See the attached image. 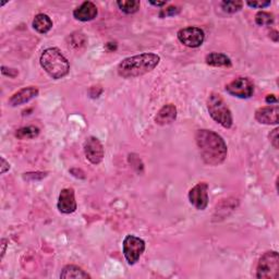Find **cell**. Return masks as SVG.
<instances>
[{
	"instance_id": "obj_9",
	"label": "cell",
	"mask_w": 279,
	"mask_h": 279,
	"mask_svg": "<svg viewBox=\"0 0 279 279\" xmlns=\"http://www.w3.org/2000/svg\"><path fill=\"white\" fill-rule=\"evenodd\" d=\"M189 201L196 209L204 210L208 205V185L200 182L189 192Z\"/></svg>"
},
{
	"instance_id": "obj_7",
	"label": "cell",
	"mask_w": 279,
	"mask_h": 279,
	"mask_svg": "<svg viewBox=\"0 0 279 279\" xmlns=\"http://www.w3.org/2000/svg\"><path fill=\"white\" fill-rule=\"evenodd\" d=\"M226 91L231 96L247 99L254 93V84L249 78H237L226 85Z\"/></svg>"
},
{
	"instance_id": "obj_4",
	"label": "cell",
	"mask_w": 279,
	"mask_h": 279,
	"mask_svg": "<svg viewBox=\"0 0 279 279\" xmlns=\"http://www.w3.org/2000/svg\"><path fill=\"white\" fill-rule=\"evenodd\" d=\"M207 110L217 124H219L224 128L229 129L233 127L234 119L233 115L227 104L219 94L212 93L207 98Z\"/></svg>"
},
{
	"instance_id": "obj_18",
	"label": "cell",
	"mask_w": 279,
	"mask_h": 279,
	"mask_svg": "<svg viewBox=\"0 0 279 279\" xmlns=\"http://www.w3.org/2000/svg\"><path fill=\"white\" fill-rule=\"evenodd\" d=\"M60 278L63 279H69V278H91L85 270H83L81 267L77 266V265H67L64 267L63 271L60 274Z\"/></svg>"
},
{
	"instance_id": "obj_24",
	"label": "cell",
	"mask_w": 279,
	"mask_h": 279,
	"mask_svg": "<svg viewBox=\"0 0 279 279\" xmlns=\"http://www.w3.org/2000/svg\"><path fill=\"white\" fill-rule=\"evenodd\" d=\"M180 12V8L179 7H169V8L167 9H162L159 13L160 18H166V17H173V16H176L178 15V13Z\"/></svg>"
},
{
	"instance_id": "obj_23",
	"label": "cell",
	"mask_w": 279,
	"mask_h": 279,
	"mask_svg": "<svg viewBox=\"0 0 279 279\" xmlns=\"http://www.w3.org/2000/svg\"><path fill=\"white\" fill-rule=\"evenodd\" d=\"M69 39H70V44L69 45H71L72 47H77V48H80V47H83L86 44L85 36L83 35L82 33H80V32L71 34Z\"/></svg>"
},
{
	"instance_id": "obj_26",
	"label": "cell",
	"mask_w": 279,
	"mask_h": 279,
	"mask_svg": "<svg viewBox=\"0 0 279 279\" xmlns=\"http://www.w3.org/2000/svg\"><path fill=\"white\" fill-rule=\"evenodd\" d=\"M278 128L274 129L273 131H271L268 135V138H269V141L271 143V145H273L276 149L278 148V142H279V137H278Z\"/></svg>"
},
{
	"instance_id": "obj_28",
	"label": "cell",
	"mask_w": 279,
	"mask_h": 279,
	"mask_svg": "<svg viewBox=\"0 0 279 279\" xmlns=\"http://www.w3.org/2000/svg\"><path fill=\"white\" fill-rule=\"evenodd\" d=\"M9 169H10V165H9V162L7 161L4 157H2V170H0V173H2V174H5L6 172H8Z\"/></svg>"
},
{
	"instance_id": "obj_29",
	"label": "cell",
	"mask_w": 279,
	"mask_h": 279,
	"mask_svg": "<svg viewBox=\"0 0 279 279\" xmlns=\"http://www.w3.org/2000/svg\"><path fill=\"white\" fill-rule=\"evenodd\" d=\"M265 100H266V103L267 104H276L277 103V97L275 96V95H267V96H266V99H265Z\"/></svg>"
},
{
	"instance_id": "obj_8",
	"label": "cell",
	"mask_w": 279,
	"mask_h": 279,
	"mask_svg": "<svg viewBox=\"0 0 279 279\" xmlns=\"http://www.w3.org/2000/svg\"><path fill=\"white\" fill-rule=\"evenodd\" d=\"M180 43L190 48H197L203 45L204 39H205V33L200 28L196 26H188V28L182 29L177 34Z\"/></svg>"
},
{
	"instance_id": "obj_25",
	"label": "cell",
	"mask_w": 279,
	"mask_h": 279,
	"mask_svg": "<svg viewBox=\"0 0 279 279\" xmlns=\"http://www.w3.org/2000/svg\"><path fill=\"white\" fill-rule=\"evenodd\" d=\"M247 5L249 7H251V8L264 9V8H266V7L270 6L271 3L270 2H265V0H260V2H257V0H255V2H247Z\"/></svg>"
},
{
	"instance_id": "obj_31",
	"label": "cell",
	"mask_w": 279,
	"mask_h": 279,
	"mask_svg": "<svg viewBox=\"0 0 279 279\" xmlns=\"http://www.w3.org/2000/svg\"><path fill=\"white\" fill-rule=\"evenodd\" d=\"M149 4L153 6H156V7H162V6L167 5V2H149Z\"/></svg>"
},
{
	"instance_id": "obj_14",
	"label": "cell",
	"mask_w": 279,
	"mask_h": 279,
	"mask_svg": "<svg viewBox=\"0 0 279 279\" xmlns=\"http://www.w3.org/2000/svg\"><path fill=\"white\" fill-rule=\"evenodd\" d=\"M98 15L97 7L91 2H85L73 11V17L79 21L87 22L92 21Z\"/></svg>"
},
{
	"instance_id": "obj_21",
	"label": "cell",
	"mask_w": 279,
	"mask_h": 279,
	"mask_svg": "<svg viewBox=\"0 0 279 279\" xmlns=\"http://www.w3.org/2000/svg\"><path fill=\"white\" fill-rule=\"evenodd\" d=\"M255 23L260 26H267L274 23V15L269 12L260 11L255 16Z\"/></svg>"
},
{
	"instance_id": "obj_6",
	"label": "cell",
	"mask_w": 279,
	"mask_h": 279,
	"mask_svg": "<svg viewBox=\"0 0 279 279\" xmlns=\"http://www.w3.org/2000/svg\"><path fill=\"white\" fill-rule=\"evenodd\" d=\"M122 251L129 265L137 263L145 251V241L134 235H128L122 242Z\"/></svg>"
},
{
	"instance_id": "obj_13",
	"label": "cell",
	"mask_w": 279,
	"mask_h": 279,
	"mask_svg": "<svg viewBox=\"0 0 279 279\" xmlns=\"http://www.w3.org/2000/svg\"><path fill=\"white\" fill-rule=\"evenodd\" d=\"M38 93V88L36 86L24 87L12 95L9 99V105L12 107H17L25 103H29L31 99L37 96Z\"/></svg>"
},
{
	"instance_id": "obj_30",
	"label": "cell",
	"mask_w": 279,
	"mask_h": 279,
	"mask_svg": "<svg viewBox=\"0 0 279 279\" xmlns=\"http://www.w3.org/2000/svg\"><path fill=\"white\" fill-rule=\"evenodd\" d=\"M7 242H8V240H6V239H3L2 240V246H3V251H2V258H4L5 256V253H6V248H7Z\"/></svg>"
},
{
	"instance_id": "obj_27",
	"label": "cell",
	"mask_w": 279,
	"mask_h": 279,
	"mask_svg": "<svg viewBox=\"0 0 279 279\" xmlns=\"http://www.w3.org/2000/svg\"><path fill=\"white\" fill-rule=\"evenodd\" d=\"M12 71H16V69H10V68H7V67H5V66L2 67V73L4 74V76L10 77V78H16L15 74L11 73Z\"/></svg>"
},
{
	"instance_id": "obj_5",
	"label": "cell",
	"mask_w": 279,
	"mask_h": 279,
	"mask_svg": "<svg viewBox=\"0 0 279 279\" xmlns=\"http://www.w3.org/2000/svg\"><path fill=\"white\" fill-rule=\"evenodd\" d=\"M279 277V255L276 251H268L261 256L256 267V278L277 279Z\"/></svg>"
},
{
	"instance_id": "obj_15",
	"label": "cell",
	"mask_w": 279,
	"mask_h": 279,
	"mask_svg": "<svg viewBox=\"0 0 279 279\" xmlns=\"http://www.w3.org/2000/svg\"><path fill=\"white\" fill-rule=\"evenodd\" d=\"M177 119V108L173 104H167L160 108L155 117V122L159 126H167L173 124Z\"/></svg>"
},
{
	"instance_id": "obj_22",
	"label": "cell",
	"mask_w": 279,
	"mask_h": 279,
	"mask_svg": "<svg viewBox=\"0 0 279 279\" xmlns=\"http://www.w3.org/2000/svg\"><path fill=\"white\" fill-rule=\"evenodd\" d=\"M243 7V3L240 0H229V2H222L221 8L227 13H236L240 11Z\"/></svg>"
},
{
	"instance_id": "obj_20",
	"label": "cell",
	"mask_w": 279,
	"mask_h": 279,
	"mask_svg": "<svg viewBox=\"0 0 279 279\" xmlns=\"http://www.w3.org/2000/svg\"><path fill=\"white\" fill-rule=\"evenodd\" d=\"M39 134V129L37 127L30 126V127H24L19 129L16 132V137L19 140H29V139H34L38 137Z\"/></svg>"
},
{
	"instance_id": "obj_1",
	"label": "cell",
	"mask_w": 279,
	"mask_h": 279,
	"mask_svg": "<svg viewBox=\"0 0 279 279\" xmlns=\"http://www.w3.org/2000/svg\"><path fill=\"white\" fill-rule=\"evenodd\" d=\"M195 142L199 147L201 157L206 165L218 166L225 161L228 154L227 144L219 134L212 130H197Z\"/></svg>"
},
{
	"instance_id": "obj_3",
	"label": "cell",
	"mask_w": 279,
	"mask_h": 279,
	"mask_svg": "<svg viewBox=\"0 0 279 279\" xmlns=\"http://www.w3.org/2000/svg\"><path fill=\"white\" fill-rule=\"evenodd\" d=\"M40 66L55 80L65 78L70 71L69 61L56 47H50L43 51L39 59Z\"/></svg>"
},
{
	"instance_id": "obj_12",
	"label": "cell",
	"mask_w": 279,
	"mask_h": 279,
	"mask_svg": "<svg viewBox=\"0 0 279 279\" xmlns=\"http://www.w3.org/2000/svg\"><path fill=\"white\" fill-rule=\"evenodd\" d=\"M255 119L263 125H278L279 107L277 105H269L258 108L255 111Z\"/></svg>"
},
{
	"instance_id": "obj_11",
	"label": "cell",
	"mask_w": 279,
	"mask_h": 279,
	"mask_svg": "<svg viewBox=\"0 0 279 279\" xmlns=\"http://www.w3.org/2000/svg\"><path fill=\"white\" fill-rule=\"evenodd\" d=\"M58 209L63 214H72L77 210V201L72 188H66L61 190L58 199Z\"/></svg>"
},
{
	"instance_id": "obj_2",
	"label": "cell",
	"mask_w": 279,
	"mask_h": 279,
	"mask_svg": "<svg viewBox=\"0 0 279 279\" xmlns=\"http://www.w3.org/2000/svg\"><path fill=\"white\" fill-rule=\"evenodd\" d=\"M160 57L153 52L126 58L118 66V74L125 79L138 78L153 71L158 66Z\"/></svg>"
},
{
	"instance_id": "obj_17",
	"label": "cell",
	"mask_w": 279,
	"mask_h": 279,
	"mask_svg": "<svg viewBox=\"0 0 279 279\" xmlns=\"http://www.w3.org/2000/svg\"><path fill=\"white\" fill-rule=\"evenodd\" d=\"M205 63L212 67H225L230 68L233 66L231 59L220 52H210L205 57Z\"/></svg>"
},
{
	"instance_id": "obj_10",
	"label": "cell",
	"mask_w": 279,
	"mask_h": 279,
	"mask_svg": "<svg viewBox=\"0 0 279 279\" xmlns=\"http://www.w3.org/2000/svg\"><path fill=\"white\" fill-rule=\"evenodd\" d=\"M84 153L86 158L90 160L93 165H98L104 159V146L100 141L95 138H87L84 143Z\"/></svg>"
},
{
	"instance_id": "obj_32",
	"label": "cell",
	"mask_w": 279,
	"mask_h": 279,
	"mask_svg": "<svg viewBox=\"0 0 279 279\" xmlns=\"http://www.w3.org/2000/svg\"><path fill=\"white\" fill-rule=\"evenodd\" d=\"M269 35H270V37H273L274 42H277V40H278V32H277L276 30L271 31V32L269 33Z\"/></svg>"
},
{
	"instance_id": "obj_19",
	"label": "cell",
	"mask_w": 279,
	"mask_h": 279,
	"mask_svg": "<svg viewBox=\"0 0 279 279\" xmlns=\"http://www.w3.org/2000/svg\"><path fill=\"white\" fill-rule=\"evenodd\" d=\"M117 6L122 12L127 13V15H133L139 11L141 3L139 0H122V2L120 0V2H117Z\"/></svg>"
},
{
	"instance_id": "obj_16",
	"label": "cell",
	"mask_w": 279,
	"mask_h": 279,
	"mask_svg": "<svg viewBox=\"0 0 279 279\" xmlns=\"http://www.w3.org/2000/svg\"><path fill=\"white\" fill-rule=\"evenodd\" d=\"M33 29L39 34H46L48 33L52 28V21L51 19L45 15V13H39V15L35 16L33 20Z\"/></svg>"
}]
</instances>
